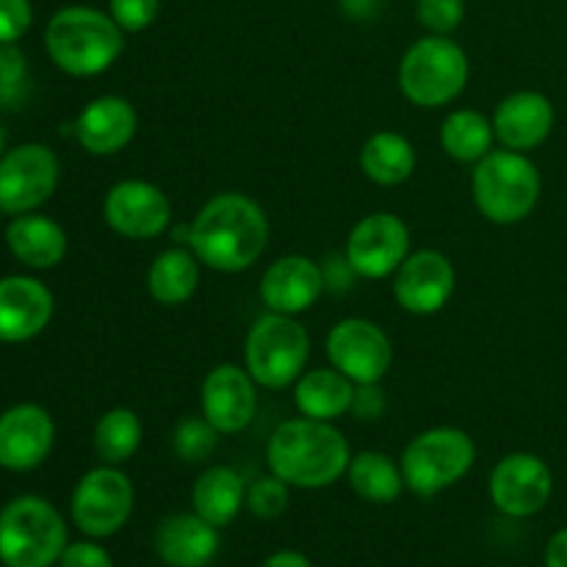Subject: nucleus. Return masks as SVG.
Instances as JSON below:
<instances>
[{
	"instance_id": "obj_1",
	"label": "nucleus",
	"mask_w": 567,
	"mask_h": 567,
	"mask_svg": "<svg viewBox=\"0 0 567 567\" xmlns=\"http://www.w3.org/2000/svg\"><path fill=\"white\" fill-rule=\"evenodd\" d=\"M269 247V216L241 192L210 197L188 227V249L208 269L221 275L247 271Z\"/></svg>"
},
{
	"instance_id": "obj_2",
	"label": "nucleus",
	"mask_w": 567,
	"mask_h": 567,
	"mask_svg": "<svg viewBox=\"0 0 567 567\" xmlns=\"http://www.w3.org/2000/svg\"><path fill=\"white\" fill-rule=\"evenodd\" d=\"M352 449L343 432L330 421L288 419L266 443V465L288 487L321 491L347 476Z\"/></svg>"
},
{
	"instance_id": "obj_3",
	"label": "nucleus",
	"mask_w": 567,
	"mask_h": 567,
	"mask_svg": "<svg viewBox=\"0 0 567 567\" xmlns=\"http://www.w3.org/2000/svg\"><path fill=\"white\" fill-rule=\"evenodd\" d=\"M44 50L66 75L94 78L116 64L125 50V31L109 11L94 6H64L48 20Z\"/></svg>"
},
{
	"instance_id": "obj_4",
	"label": "nucleus",
	"mask_w": 567,
	"mask_h": 567,
	"mask_svg": "<svg viewBox=\"0 0 567 567\" xmlns=\"http://www.w3.org/2000/svg\"><path fill=\"white\" fill-rule=\"evenodd\" d=\"M476 210L493 225H518L537 208L543 194V177L535 161L515 150H491L471 177Z\"/></svg>"
},
{
	"instance_id": "obj_5",
	"label": "nucleus",
	"mask_w": 567,
	"mask_h": 567,
	"mask_svg": "<svg viewBox=\"0 0 567 567\" xmlns=\"http://www.w3.org/2000/svg\"><path fill=\"white\" fill-rule=\"evenodd\" d=\"M70 546L66 520L48 498L17 496L0 509V565L53 567Z\"/></svg>"
},
{
	"instance_id": "obj_6",
	"label": "nucleus",
	"mask_w": 567,
	"mask_h": 567,
	"mask_svg": "<svg viewBox=\"0 0 567 567\" xmlns=\"http://www.w3.org/2000/svg\"><path fill=\"white\" fill-rule=\"evenodd\" d=\"M471 64L463 44L452 37L426 33L408 48L399 64V89L419 109L454 103L468 86Z\"/></svg>"
},
{
	"instance_id": "obj_7",
	"label": "nucleus",
	"mask_w": 567,
	"mask_h": 567,
	"mask_svg": "<svg viewBox=\"0 0 567 567\" xmlns=\"http://www.w3.org/2000/svg\"><path fill=\"white\" fill-rule=\"evenodd\" d=\"M310 336L297 316L266 310L244 341V369L266 391H286L308 371Z\"/></svg>"
},
{
	"instance_id": "obj_8",
	"label": "nucleus",
	"mask_w": 567,
	"mask_h": 567,
	"mask_svg": "<svg viewBox=\"0 0 567 567\" xmlns=\"http://www.w3.org/2000/svg\"><path fill=\"white\" fill-rule=\"evenodd\" d=\"M476 463L474 437L457 426H432L404 446L402 474L413 496L432 498L471 474Z\"/></svg>"
},
{
	"instance_id": "obj_9",
	"label": "nucleus",
	"mask_w": 567,
	"mask_h": 567,
	"mask_svg": "<svg viewBox=\"0 0 567 567\" xmlns=\"http://www.w3.org/2000/svg\"><path fill=\"white\" fill-rule=\"evenodd\" d=\"M136 487L120 465H97L78 480L70 498V515L78 532L92 540L114 537L131 520Z\"/></svg>"
},
{
	"instance_id": "obj_10",
	"label": "nucleus",
	"mask_w": 567,
	"mask_h": 567,
	"mask_svg": "<svg viewBox=\"0 0 567 567\" xmlns=\"http://www.w3.org/2000/svg\"><path fill=\"white\" fill-rule=\"evenodd\" d=\"M59 181L61 161L48 144H17L0 158V208L9 216L33 214L53 197Z\"/></svg>"
},
{
	"instance_id": "obj_11",
	"label": "nucleus",
	"mask_w": 567,
	"mask_h": 567,
	"mask_svg": "<svg viewBox=\"0 0 567 567\" xmlns=\"http://www.w3.org/2000/svg\"><path fill=\"white\" fill-rule=\"evenodd\" d=\"M410 255V227L402 216L377 210L363 216L358 225L349 230L343 260L354 277L363 280H385L396 275L399 266Z\"/></svg>"
},
{
	"instance_id": "obj_12",
	"label": "nucleus",
	"mask_w": 567,
	"mask_h": 567,
	"mask_svg": "<svg viewBox=\"0 0 567 567\" xmlns=\"http://www.w3.org/2000/svg\"><path fill=\"white\" fill-rule=\"evenodd\" d=\"M327 360L354 385H377L393 365V343L380 324L369 319H343L324 341Z\"/></svg>"
},
{
	"instance_id": "obj_13",
	"label": "nucleus",
	"mask_w": 567,
	"mask_h": 567,
	"mask_svg": "<svg viewBox=\"0 0 567 567\" xmlns=\"http://www.w3.org/2000/svg\"><path fill=\"white\" fill-rule=\"evenodd\" d=\"M487 493L493 507L507 518H532L551 502L554 474L537 454L513 452L493 465Z\"/></svg>"
},
{
	"instance_id": "obj_14",
	"label": "nucleus",
	"mask_w": 567,
	"mask_h": 567,
	"mask_svg": "<svg viewBox=\"0 0 567 567\" xmlns=\"http://www.w3.org/2000/svg\"><path fill=\"white\" fill-rule=\"evenodd\" d=\"M103 219L116 236L150 241L172 225V203L164 188L150 181L127 177L114 183L103 199Z\"/></svg>"
},
{
	"instance_id": "obj_15",
	"label": "nucleus",
	"mask_w": 567,
	"mask_h": 567,
	"mask_svg": "<svg viewBox=\"0 0 567 567\" xmlns=\"http://www.w3.org/2000/svg\"><path fill=\"white\" fill-rule=\"evenodd\" d=\"M258 382L244 365L219 363L205 374L199 388V413L221 432H244L258 415Z\"/></svg>"
},
{
	"instance_id": "obj_16",
	"label": "nucleus",
	"mask_w": 567,
	"mask_h": 567,
	"mask_svg": "<svg viewBox=\"0 0 567 567\" xmlns=\"http://www.w3.org/2000/svg\"><path fill=\"white\" fill-rule=\"evenodd\" d=\"M457 286L454 264L437 249H419L404 258L393 275V297L413 316H435L452 299Z\"/></svg>"
},
{
	"instance_id": "obj_17",
	"label": "nucleus",
	"mask_w": 567,
	"mask_h": 567,
	"mask_svg": "<svg viewBox=\"0 0 567 567\" xmlns=\"http://www.w3.org/2000/svg\"><path fill=\"white\" fill-rule=\"evenodd\" d=\"M55 424L39 404H14L0 413V468L25 474L50 457Z\"/></svg>"
},
{
	"instance_id": "obj_18",
	"label": "nucleus",
	"mask_w": 567,
	"mask_h": 567,
	"mask_svg": "<svg viewBox=\"0 0 567 567\" xmlns=\"http://www.w3.org/2000/svg\"><path fill=\"white\" fill-rule=\"evenodd\" d=\"M493 131L502 147L526 153L543 147L557 125V111L554 103L543 92L520 89V92L507 94L493 111Z\"/></svg>"
},
{
	"instance_id": "obj_19",
	"label": "nucleus",
	"mask_w": 567,
	"mask_h": 567,
	"mask_svg": "<svg viewBox=\"0 0 567 567\" xmlns=\"http://www.w3.org/2000/svg\"><path fill=\"white\" fill-rule=\"evenodd\" d=\"M327 288L324 269L305 255H282L271 260L260 277V299L266 310L299 316L313 308Z\"/></svg>"
},
{
	"instance_id": "obj_20",
	"label": "nucleus",
	"mask_w": 567,
	"mask_h": 567,
	"mask_svg": "<svg viewBox=\"0 0 567 567\" xmlns=\"http://www.w3.org/2000/svg\"><path fill=\"white\" fill-rule=\"evenodd\" d=\"M53 293L37 277H0V341L25 343L37 338L53 319Z\"/></svg>"
},
{
	"instance_id": "obj_21",
	"label": "nucleus",
	"mask_w": 567,
	"mask_h": 567,
	"mask_svg": "<svg viewBox=\"0 0 567 567\" xmlns=\"http://www.w3.org/2000/svg\"><path fill=\"white\" fill-rule=\"evenodd\" d=\"M138 114L131 100L103 94L86 103L78 114L72 133L78 144L92 155H116L136 138Z\"/></svg>"
},
{
	"instance_id": "obj_22",
	"label": "nucleus",
	"mask_w": 567,
	"mask_h": 567,
	"mask_svg": "<svg viewBox=\"0 0 567 567\" xmlns=\"http://www.w3.org/2000/svg\"><path fill=\"white\" fill-rule=\"evenodd\" d=\"M155 554L166 567H208L219 554V529L197 513L166 515L155 529Z\"/></svg>"
},
{
	"instance_id": "obj_23",
	"label": "nucleus",
	"mask_w": 567,
	"mask_h": 567,
	"mask_svg": "<svg viewBox=\"0 0 567 567\" xmlns=\"http://www.w3.org/2000/svg\"><path fill=\"white\" fill-rule=\"evenodd\" d=\"M6 247L9 252L20 260L28 269H53L61 260L66 258V233L59 221H53L50 216L33 214L14 216L6 227Z\"/></svg>"
},
{
	"instance_id": "obj_24",
	"label": "nucleus",
	"mask_w": 567,
	"mask_h": 567,
	"mask_svg": "<svg viewBox=\"0 0 567 567\" xmlns=\"http://www.w3.org/2000/svg\"><path fill=\"white\" fill-rule=\"evenodd\" d=\"M244 507H247V482L230 465H210L194 480L192 509L216 529L230 526Z\"/></svg>"
},
{
	"instance_id": "obj_25",
	"label": "nucleus",
	"mask_w": 567,
	"mask_h": 567,
	"mask_svg": "<svg viewBox=\"0 0 567 567\" xmlns=\"http://www.w3.org/2000/svg\"><path fill=\"white\" fill-rule=\"evenodd\" d=\"M354 391H358V385L332 365L330 369H313L305 371L293 382V404H297L299 415H305V419L336 424L338 419L352 413Z\"/></svg>"
},
{
	"instance_id": "obj_26",
	"label": "nucleus",
	"mask_w": 567,
	"mask_h": 567,
	"mask_svg": "<svg viewBox=\"0 0 567 567\" xmlns=\"http://www.w3.org/2000/svg\"><path fill=\"white\" fill-rule=\"evenodd\" d=\"M415 164H419L415 147L408 136L396 131L371 133L360 150V169L377 186H402L404 181L413 177Z\"/></svg>"
},
{
	"instance_id": "obj_27",
	"label": "nucleus",
	"mask_w": 567,
	"mask_h": 567,
	"mask_svg": "<svg viewBox=\"0 0 567 567\" xmlns=\"http://www.w3.org/2000/svg\"><path fill=\"white\" fill-rule=\"evenodd\" d=\"M199 269L203 264L192 249L172 247L155 255L147 269V293L164 308H177L186 305L199 288Z\"/></svg>"
},
{
	"instance_id": "obj_28",
	"label": "nucleus",
	"mask_w": 567,
	"mask_h": 567,
	"mask_svg": "<svg viewBox=\"0 0 567 567\" xmlns=\"http://www.w3.org/2000/svg\"><path fill=\"white\" fill-rule=\"evenodd\" d=\"M347 482L358 498L369 504H393L408 485H404L402 465L385 452H358L347 468Z\"/></svg>"
},
{
	"instance_id": "obj_29",
	"label": "nucleus",
	"mask_w": 567,
	"mask_h": 567,
	"mask_svg": "<svg viewBox=\"0 0 567 567\" xmlns=\"http://www.w3.org/2000/svg\"><path fill=\"white\" fill-rule=\"evenodd\" d=\"M496 144L493 120L476 109H457L443 120L441 147L457 164H480Z\"/></svg>"
},
{
	"instance_id": "obj_30",
	"label": "nucleus",
	"mask_w": 567,
	"mask_h": 567,
	"mask_svg": "<svg viewBox=\"0 0 567 567\" xmlns=\"http://www.w3.org/2000/svg\"><path fill=\"white\" fill-rule=\"evenodd\" d=\"M144 437L142 419L131 408H111L94 424V454L105 465H125Z\"/></svg>"
},
{
	"instance_id": "obj_31",
	"label": "nucleus",
	"mask_w": 567,
	"mask_h": 567,
	"mask_svg": "<svg viewBox=\"0 0 567 567\" xmlns=\"http://www.w3.org/2000/svg\"><path fill=\"white\" fill-rule=\"evenodd\" d=\"M221 432L199 415H183L172 430V449L183 463H205L219 446Z\"/></svg>"
},
{
	"instance_id": "obj_32",
	"label": "nucleus",
	"mask_w": 567,
	"mask_h": 567,
	"mask_svg": "<svg viewBox=\"0 0 567 567\" xmlns=\"http://www.w3.org/2000/svg\"><path fill=\"white\" fill-rule=\"evenodd\" d=\"M28 61L17 44H0V109H20L28 97Z\"/></svg>"
},
{
	"instance_id": "obj_33",
	"label": "nucleus",
	"mask_w": 567,
	"mask_h": 567,
	"mask_svg": "<svg viewBox=\"0 0 567 567\" xmlns=\"http://www.w3.org/2000/svg\"><path fill=\"white\" fill-rule=\"evenodd\" d=\"M288 504H291V487L280 476H260L252 485H247V509L258 520L280 518Z\"/></svg>"
},
{
	"instance_id": "obj_34",
	"label": "nucleus",
	"mask_w": 567,
	"mask_h": 567,
	"mask_svg": "<svg viewBox=\"0 0 567 567\" xmlns=\"http://www.w3.org/2000/svg\"><path fill=\"white\" fill-rule=\"evenodd\" d=\"M415 17L430 33L449 37L457 31L465 17V0H419L415 3Z\"/></svg>"
},
{
	"instance_id": "obj_35",
	"label": "nucleus",
	"mask_w": 567,
	"mask_h": 567,
	"mask_svg": "<svg viewBox=\"0 0 567 567\" xmlns=\"http://www.w3.org/2000/svg\"><path fill=\"white\" fill-rule=\"evenodd\" d=\"M161 0H109V14L125 33H142L155 22Z\"/></svg>"
},
{
	"instance_id": "obj_36",
	"label": "nucleus",
	"mask_w": 567,
	"mask_h": 567,
	"mask_svg": "<svg viewBox=\"0 0 567 567\" xmlns=\"http://www.w3.org/2000/svg\"><path fill=\"white\" fill-rule=\"evenodd\" d=\"M33 22L31 0H0V44H17Z\"/></svg>"
},
{
	"instance_id": "obj_37",
	"label": "nucleus",
	"mask_w": 567,
	"mask_h": 567,
	"mask_svg": "<svg viewBox=\"0 0 567 567\" xmlns=\"http://www.w3.org/2000/svg\"><path fill=\"white\" fill-rule=\"evenodd\" d=\"M59 567H114L111 554L97 540H75L64 548Z\"/></svg>"
},
{
	"instance_id": "obj_38",
	"label": "nucleus",
	"mask_w": 567,
	"mask_h": 567,
	"mask_svg": "<svg viewBox=\"0 0 567 567\" xmlns=\"http://www.w3.org/2000/svg\"><path fill=\"white\" fill-rule=\"evenodd\" d=\"M352 413L363 421H377L385 413V396L380 391V382L377 385H358Z\"/></svg>"
},
{
	"instance_id": "obj_39",
	"label": "nucleus",
	"mask_w": 567,
	"mask_h": 567,
	"mask_svg": "<svg viewBox=\"0 0 567 567\" xmlns=\"http://www.w3.org/2000/svg\"><path fill=\"white\" fill-rule=\"evenodd\" d=\"M546 567H567V526L554 532L551 540L546 543V554H543Z\"/></svg>"
},
{
	"instance_id": "obj_40",
	"label": "nucleus",
	"mask_w": 567,
	"mask_h": 567,
	"mask_svg": "<svg viewBox=\"0 0 567 567\" xmlns=\"http://www.w3.org/2000/svg\"><path fill=\"white\" fill-rule=\"evenodd\" d=\"M260 567H313L302 551H293V548H280V551L269 554Z\"/></svg>"
},
{
	"instance_id": "obj_41",
	"label": "nucleus",
	"mask_w": 567,
	"mask_h": 567,
	"mask_svg": "<svg viewBox=\"0 0 567 567\" xmlns=\"http://www.w3.org/2000/svg\"><path fill=\"white\" fill-rule=\"evenodd\" d=\"M380 6V0H341V9L347 11V17H354V20H365L371 17Z\"/></svg>"
},
{
	"instance_id": "obj_42",
	"label": "nucleus",
	"mask_w": 567,
	"mask_h": 567,
	"mask_svg": "<svg viewBox=\"0 0 567 567\" xmlns=\"http://www.w3.org/2000/svg\"><path fill=\"white\" fill-rule=\"evenodd\" d=\"M6 155V131H3V125H0V158H3Z\"/></svg>"
},
{
	"instance_id": "obj_43",
	"label": "nucleus",
	"mask_w": 567,
	"mask_h": 567,
	"mask_svg": "<svg viewBox=\"0 0 567 567\" xmlns=\"http://www.w3.org/2000/svg\"><path fill=\"white\" fill-rule=\"evenodd\" d=\"M0 214H3V208H0Z\"/></svg>"
}]
</instances>
